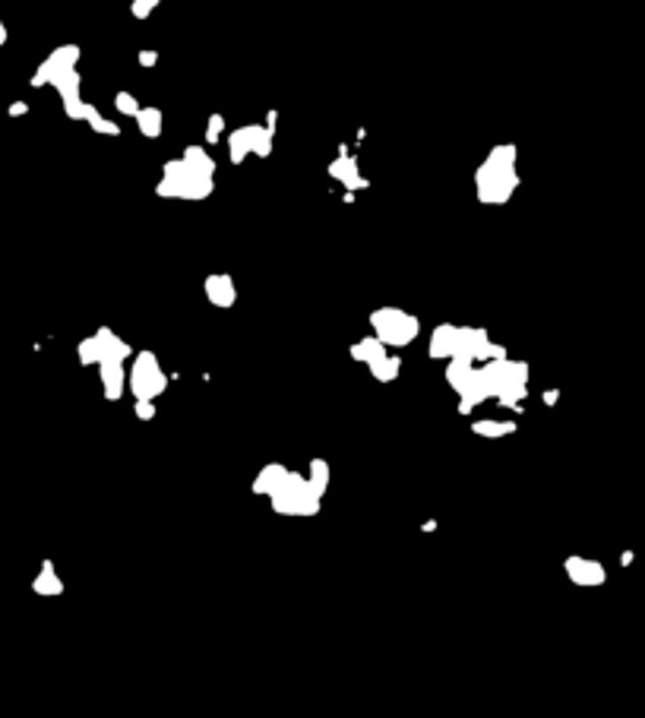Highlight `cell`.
I'll list each match as a JSON object with an SVG mask.
<instances>
[{"mask_svg":"<svg viewBox=\"0 0 645 718\" xmlns=\"http://www.w3.org/2000/svg\"><path fill=\"white\" fill-rule=\"evenodd\" d=\"M212 171L216 162L206 155L200 146H187L181 159L168 162L165 178L159 184V196H175V200H206L212 193Z\"/></svg>","mask_w":645,"mask_h":718,"instance_id":"1","label":"cell"},{"mask_svg":"<svg viewBox=\"0 0 645 718\" xmlns=\"http://www.w3.org/2000/svg\"><path fill=\"white\" fill-rule=\"evenodd\" d=\"M519 175H515V146H497L475 175L481 203H507L513 196Z\"/></svg>","mask_w":645,"mask_h":718,"instance_id":"2","label":"cell"},{"mask_svg":"<svg viewBox=\"0 0 645 718\" xmlns=\"http://www.w3.org/2000/svg\"><path fill=\"white\" fill-rule=\"evenodd\" d=\"M269 501L282 516H313L319 509L323 493L311 485V478H301V475L285 469L282 478L269 487Z\"/></svg>","mask_w":645,"mask_h":718,"instance_id":"3","label":"cell"},{"mask_svg":"<svg viewBox=\"0 0 645 718\" xmlns=\"http://www.w3.org/2000/svg\"><path fill=\"white\" fill-rule=\"evenodd\" d=\"M370 323L377 329V339L383 342L386 349H405L408 342H414V335L421 333L418 317L399 311V307H380L370 313Z\"/></svg>","mask_w":645,"mask_h":718,"instance_id":"4","label":"cell"},{"mask_svg":"<svg viewBox=\"0 0 645 718\" xmlns=\"http://www.w3.org/2000/svg\"><path fill=\"white\" fill-rule=\"evenodd\" d=\"M127 386L137 396V402H153L155 396H161L168 386L165 370H161L155 351H139L137 361H133L130 377H127Z\"/></svg>","mask_w":645,"mask_h":718,"instance_id":"5","label":"cell"},{"mask_svg":"<svg viewBox=\"0 0 645 718\" xmlns=\"http://www.w3.org/2000/svg\"><path fill=\"white\" fill-rule=\"evenodd\" d=\"M228 153H232V162L240 165L247 155L254 153L260 159H266L272 153V130H266V123H250V127H240V130L228 133Z\"/></svg>","mask_w":645,"mask_h":718,"instance_id":"6","label":"cell"},{"mask_svg":"<svg viewBox=\"0 0 645 718\" xmlns=\"http://www.w3.org/2000/svg\"><path fill=\"white\" fill-rule=\"evenodd\" d=\"M329 175L335 178V181L345 184V190H349V196H355V190H364L367 187V181H364L361 175H358V162L355 155H349V149L342 146V155L329 165Z\"/></svg>","mask_w":645,"mask_h":718,"instance_id":"7","label":"cell"},{"mask_svg":"<svg viewBox=\"0 0 645 718\" xmlns=\"http://www.w3.org/2000/svg\"><path fill=\"white\" fill-rule=\"evenodd\" d=\"M98 374H102V386H105V396H108L111 402L121 399L123 386H127V374H123V361H117V358H105L102 364H98Z\"/></svg>","mask_w":645,"mask_h":718,"instance_id":"8","label":"cell"},{"mask_svg":"<svg viewBox=\"0 0 645 718\" xmlns=\"http://www.w3.org/2000/svg\"><path fill=\"white\" fill-rule=\"evenodd\" d=\"M566 570H570V580L579 582V586H598V582H604V566L594 564V560L570 557L566 560Z\"/></svg>","mask_w":645,"mask_h":718,"instance_id":"9","label":"cell"},{"mask_svg":"<svg viewBox=\"0 0 645 718\" xmlns=\"http://www.w3.org/2000/svg\"><path fill=\"white\" fill-rule=\"evenodd\" d=\"M206 298L212 301L216 307H232L234 301H238V291H234V282L232 276H209L206 279Z\"/></svg>","mask_w":645,"mask_h":718,"instance_id":"10","label":"cell"},{"mask_svg":"<svg viewBox=\"0 0 645 718\" xmlns=\"http://www.w3.org/2000/svg\"><path fill=\"white\" fill-rule=\"evenodd\" d=\"M386 355H389V349H386L377 335H370V339H361L358 345H351V358H355V361H364L367 367H370V364L383 361Z\"/></svg>","mask_w":645,"mask_h":718,"instance_id":"11","label":"cell"},{"mask_svg":"<svg viewBox=\"0 0 645 718\" xmlns=\"http://www.w3.org/2000/svg\"><path fill=\"white\" fill-rule=\"evenodd\" d=\"M137 127H139V133L149 139L161 137V111L159 108H139Z\"/></svg>","mask_w":645,"mask_h":718,"instance_id":"12","label":"cell"},{"mask_svg":"<svg viewBox=\"0 0 645 718\" xmlns=\"http://www.w3.org/2000/svg\"><path fill=\"white\" fill-rule=\"evenodd\" d=\"M471 430H475V434H481V437H503V434H513L515 421H493V418L471 421Z\"/></svg>","mask_w":645,"mask_h":718,"instance_id":"13","label":"cell"},{"mask_svg":"<svg viewBox=\"0 0 645 718\" xmlns=\"http://www.w3.org/2000/svg\"><path fill=\"white\" fill-rule=\"evenodd\" d=\"M399 370H402V361H399V358H392V355H386L383 361H377V364H370V374H374L380 383H389V380H396V377H399Z\"/></svg>","mask_w":645,"mask_h":718,"instance_id":"14","label":"cell"},{"mask_svg":"<svg viewBox=\"0 0 645 718\" xmlns=\"http://www.w3.org/2000/svg\"><path fill=\"white\" fill-rule=\"evenodd\" d=\"M307 478H311V485L317 487L319 493H326V485H329V465L323 462V459H313V462H311V475H307Z\"/></svg>","mask_w":645,"mask_h":718,"instance_id":"15","label":"cell"},{"mask_svg":"<svg viewBox=\"0 0 645 718\" xmlns=\"http://www.w3.org/2000/svg\"><path fill=\"white\" fill-rule=\"evenodd\" d=\"M80 361L83 364H102V339L92 335L80 345Z\"/></svg>","mask_w":645,"mask_h":718,"instance_id":"16","label":"cell"},{"mask_svg":"<svg viewBox=\"0 0 645 718\" xmlns=\"http://www.w3.org/2000/svg\"><path fill=\"white\" fill-rule=\"evenodd\" d=\"M114 108L121 111L123 117H137V114H139V105H137V99H133L130 92H121V95H117V99H114Z\"/></svg>","mask_w":645,"mask_h":718,"instance_id":"17","label":"cell"},{"mask_svg":"<svg viewBox=\"0 0 645 718\" xmlns=\"http://www.w3.org/2000/svg\"><path fill=\"white\" fill-rule=\"evenodd\" d=\"M89 123H92V130H98V133H108V137H121V127H117V123H111V121H105L98 111L89 117Z\"/></svg>","mask_w":645,"mask_h":718,"instance_id":"18","label":"cell"},{"mask_svg":"<svg viewBox=\"0 0 645 718\" xmlns=\"http://www.w3.org/2000/svg\"><path fill=\"white\" fill-rule=\"evenodd\" d=\"M225 130V117L212 114L209 117V130H206V143H218V133Z\"/></svg>","mask_w":645,"mask_h":718,"instance_id":"19","label":"cell"},{"mask_svg":"<svg viewBox=\"0 0 645 718\" xmlns=\"http://www.w3.org/2000/svg\"><path fill=\"white\" fill-rule=\"evenodd\" d=\"M153 10H155V0H137V4H133V13H137V20H146Z\"/></svg>","mask_w":645,"mask_h":718,"instance_id":"20","label":"cell"},{"mask_svg":"<svg viewBox=\"0 0 645 718\" xmlns=\"http://www.w3.org/2000/svg\"><path fill=\"white\" fill-rule=\"evenodd\" d=\"M137 418L139 421H153L155 418V406H153V402H137Z\"/></svg>","mask_w":645,"mask_h":718,"instance_id":"21","label":"cell"},{"mask_svg":"<svg viewBox=\"0 0 645 718\" xmlns=\"http://www.w3.org/2000/svg\"><path fill=\"white\" fill-rule=\"evenodd\" d=\"M139 64H143V67H155V64H159V54H155V51H139Z\"/></svg>","mask_w":645,"mask_h":718,"instance_id":"22","label":"cell"},{"mask_svg":"<svg viewBox=\"0 0 645 718\" xmlns=\"http://www.w3.org/2000/svg\"><path fill=\"white\" fill-rule=\"evenodd\" d=\"M557 396H560L557 390H547V392H544V406H554V402H557Z\"/></svg>","mask_w":645,"mask_h":718,"instance_id":"23","label":"cell"}]
</instances>
